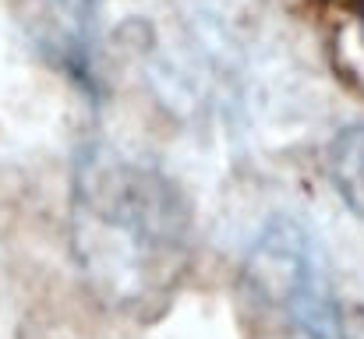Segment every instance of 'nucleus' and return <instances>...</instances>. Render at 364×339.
Instances as JSON below:
<instances>
[{
  "mask_svg": "<svg viewBox=\"0 0 364 339\" xmlns=\"http://www.w3.org/2000/svg\"><path fill=\"white\" fill-rule=\"evenodd\" d=\"M251 279L308 339H343V315L333 297L326 258L297 220H272L258 233Z\"/></svg>",
  "mask_w": 364,
  "mask_h": 339,
  "instance_id": "1",
  "label": "nucleus"
},
{
  "mask_svg": "<svg viewBox=\"0 0 364 339\" xmlns=\"http://www.w3.org/2000/svg\"><path fill=\"white\" fill-rule=\"evenodd\" d=\"M329 177L340 198L364 220V120L336 134L329 149Z\"/></svg>",
  "mask_w": 364,
  "mask_h": 339,
  "instance_id": "2",
  "label": "nucleus"
},
{
  "mask_svg": "<svg viewBox=\"0 0 364 339\" xmlns=\"http://www.w3.org/2000/svg\"><path fill=\"white\" fill-rule=\"evenodd\" d=\"M68 21V32H71V43L75 50H85V39H89V28H92V7L96 0H53Z\"/></svg>",
  "mask_w": 364,
  "mask_h": 339,
  "instance_id": "3",
  "label": "nucleus"
},
{
  "mask_svg": "<svg viewBox=\"0 0 364 339\" xmlns=\"http://www.w3.org/2000/svg\"><path fill=\"white\" fill-rule=\"evenodd\" d=\"M340 4L347 11V32H350L347 57L354 64V75L364 82V0H340Z\"/></svg>",
  "mask_w": 364,
  "mask_h": 339,
  "instance_id": "4",
  "label": "nucleus"
}]
</instances>
